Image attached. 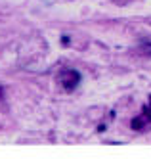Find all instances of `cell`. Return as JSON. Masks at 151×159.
Wrapping results in <instances>:
<instances>
[{"mask_svg": "<svg viewBox=\"0 0 151 159\" xmlns=\"http://www.w3.org/2000/svg\"><path fill=\"white\" fill-rule=\"evenodd\" d=\"M78 81H80V75L75 69H65L60 75V83H61V86L65 90H75L77 84H78Z\"/></svg>", "mask_w": 151, "mask_h": 159, "instance_id": "obj_1", "label": "cell"}]
</instances>
